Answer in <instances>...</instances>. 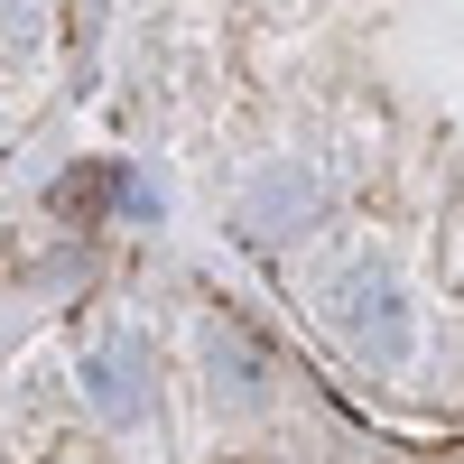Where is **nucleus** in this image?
Masks as SVG:
<instances>
[{
    "label": "nucleus",
    "instance_id": "1",
    "mask_svg": "<svg viewBox=\"0 0 464 464\" xmlns=\"http://www.w3.org/2000/svg\"><path fill=\"white\" fill-rule=\"evenodd\" d=\"M353 306H343V325H353V343L372 362H400L409 353V316H400V288L381 279V269H353V288H343Z\"/></svg>",
    "mask_w": 464,
    "mask_h": 464
}]
</instances>
